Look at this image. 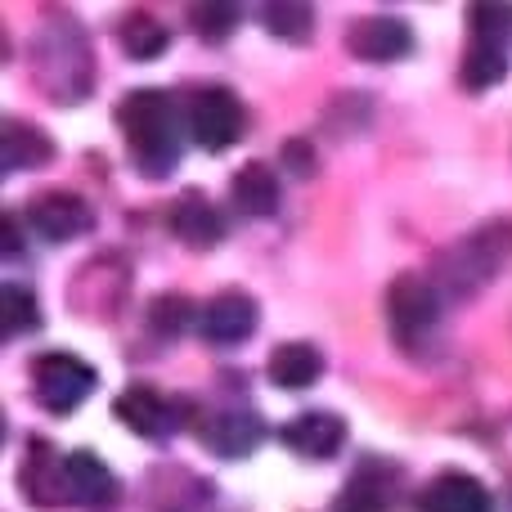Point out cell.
I'll list each match as a JSON object with an SVG mask.
<instances>
[{"instance_id":"5","label":"cell","mask_w":512,"mask_h":512,"mask_svg":"<svg viewBox=\"0 0 512 512\" xmlns=\"http://www.w3.org/2000/svg\"><path fill=\"white\" fill-rule=\"evenodd\" d=\"M185 126L198 149L230 153L234 144L243 140L248 113H243V99L234 95L230 86H198L194 95L185 99Z\"/></svg>"},{"instance_id":"13","label":"cell","mask_w":512,"mask_h":512,"mask_svg":"<svg viewBox=\"0 0 512 512\" xmlns=\"http://www.w3.org/2000/svg\"><path fill=\"white\" fill-rule=\"evenodd\" d=\"M279 441L292 454H301V459L319 463V459H333L346 445V423L337 414H328V409H306V414H297L292 423L279 427Z\"/></svg>"},{"instance_id":"16","label":"cell","mask_w":512,"mask_h":512,"mask_svg":"<svg viewBox=\"0 0 512 512\" xmlns=\"http://www.w3.org/2000/svg\"><path fill=\"white\" fill-rule=\"evenodd\" d=\"M167 225L176 239L194 243V248H212V243L225 239V212L207 194H198V189H189V194H180L171 203Z\"/></svg>"},{"instance_id":"20","label":"cell","mask_w":512,"mask_h":512,"mask_svg":"<svg viewBox=\"0 0 512 512\" xmlns=\"http://www.w3.org/2000/svg\"><path fill=\"white\" fill-rule=\"evenodd\" d=\"M396 486H400L396 472L382 468V463H369V468H360L342 486L337 512H387L391 499H396Z\"/></svg>"},{"instance_id":"2","label":"cell","mask_w":512,"mask_h":512,"mask_svg":"<svg viewBox=\"0 0 512 512\" xmlns=\"http://www.w3.org/2000/svg\"><path fill=\"white\" fill-rule=\"evenodd\" d=\"M180 104L167 90H131L117 104V122L126 131V149H131L135 171L144 176H171V167L180 162Z\"/></svg>"},{"instance_id":"9","label":"cell","mask_w":512,"mask_h":512,"mask_svg":"<svg viewBox=\"0 0 512 512\" xmlns=\"http://www.w3.org/2000/svg\"><path fill=\"white\" fill-rule=\"evenodd\" d=\"M256 324H261V306L239 288L216 292V297H207L203 310H198V333H203L212 346L248 342V337L256 333Z\"/></svg>"},{"instance_id":"18","label":"cell","mask_w":512,"mask_h":512,"mask_svg":"<svg viewBox=\"0 0 512 512\" xmlns=\"http://www.w3.org/2000/svg\"><path fill=\"white\" fill-rule=\"evenodd\" d=\"M50 158H54V140L41 131V126L5 117V126H0V171H5V176L45 167Z\"/></svg>"},{"instance_id":"6","label":"cell","mask_w":512,"mask_h":512,"mask_svg":"<svg viewBox=\"0 0 512 512\" xmlns=\"http://www.w3.org/2000/svg\"><path fill=\"white\" fill-rule=\"evenodd\" d=\"M95 369H90L81 355L72 351H45L41 360L32 364V387L36 400H41L45 414H72V409L86 405V396L95 391Z\"/></svg>"},{"instance_id":"23","label":"cell","mask_w":512,"mask_h":512,"mask_svg":"<svg viewBox=\"0 0 512 512\" xmlns=\"http://www.w3.org/2000/svg\"><path fill=\"white\" fill-rule=\"evenodd\" d=\"M261 23L270 27V36H279V41L306 45L310 32H315V9H310L306 0H270V5L261 9Z\"/></svg>"},{"instance_id":"3","label":"cell","mask_w":512,"mask_h":512,"mask_svg":"<svg viewBox=\"0 0 512 512\" xmlns=\"http://www.w3.org/2000/svg\"><path fill=\"white\" fill-rule=\"evenodd\" d=\"M512 256V225H486L472 239L454 243L441 256V270H436V288L450 292V297H472L481 292Z\"/></svg>"},{"instance_id":"11","label":"cell","mask_w":512,"mask_h":512,"mask_svg":"<svg viewBox=\"0 0 512 512\" xmlns=\"http://www.w3.org/2000/svg\"><path fill=\"white\" fill-rule=\"evenodd\" d=\"M63 477H68V499H72V504H81L90 512H113L117 508L122 486H117L113 468H108L95 450L63 454Z\"/></svg>"},{"instance_id":"24","label":"cell","mask_w":512,"mask_h":512,"mask_svg":"<svg viewBox=\"0 0 512 512\" xmlns=\"http://www.w3.org/2000/svg\"><path fill=\"white\" fill-rule=\"evenodd\" d=\"M198 310L185 292H162V297L149 301V324L158 337H185L189 328H198Z\"/></svg>"},{"instance_id":"10","label":"cell","mask_w":512,"mask_h":512,"mask_svg":"<svg viewBox=\"0 0 512 512\" xmlns=\"http://www.w3.org/2000/svg\"><path fill=\"white\" fill-rule=\"evenodd\" d=\"M27 225L41 234L45 243H72L81 234L95 230V212L81 194H68V189H54V194L32 198L27 207Z\"/></svg>"},{"instance_id":"14","label":"cell","mask_w":512,"mask_h":512,"mask_svg":"<svg viewBox=\"0 0 512 512\" xmlns=\"http://www.w3.org/2000/svg\"><path fill=\"white\" fill-rule=\"evenodd\" d=\"M265 441V418L256 409H221L203 423V445L216 459H248Z\"/></svg>"},{"instance_id":"19","label":"cell","mask_w":512,"mask_h":512,"mask_svg":"<svg viewBox=\"0 0 512 512\" xmlns=\"http://www.w3.org/2000/svg\"><path fill=\"white\" fill-rule=\"evenodd\" d=\"M324 373V355L310 342H283L270 351V364H265V378L279 391H310Z\"/></svg>"},{"instance_id":"12","label":"cell","mask_w":512,"mask_h":512,"mask_svg":"<svg viewBox=\"0 0 512 512\" xmlns=\"http://www.w3.org/2000/svg\"><path fill=\"white\" fill-rule=\"evenodd\" d=\"M346 45H351L355 59H369V63H396L414 50V27L396 14H369L360 23H351L346 32Z\"/></svg>"},{"instance_id":"1","label":"cell","mask_w":512,"mask_h":512,"mask_svg":"<svg viewBox=\"0 0 512 512\" xmlns=\"http://www.w3.org/2000/svg\"><path fill=\"white\" fill-rule=\"evenodd\" d=\"M32 77L54 104L72 108L95 86V50L77 14L50 9L32 36Z\"/></svg>"},{"instance_id":"26","label":"cell","mask_w":512,"mask_h":512,"mask_svg":"<svg viewBox=\"0 0 512 512\" xmlns=\"http://www.w3.org/2000/svg\"><path fill=\"white\" fill-rule=\"evenodd\" d=\"M243 9L230 5V0H198L194 9H189V27H194L203 41H225V36L239 27Z\"/></svg>"},{"instance_id":"22","label":"cell","mask_w":512,"mask_h":512,"mask_svg":"<svg viewBox=\"0 0 512 512\" xmlns=\"http://www.w3.org/2000/svg\"><path fill=\"white\" fill-rule=\"evenodd\" d=\"M117 41H122V50L131 54L135 63H149L171 45V32L158 14H149V9H131V14L122 18V27H117Z\"/></svg>"},{"instance_id":"25","label":"cell","mask_w":512,"mask_h":512,"mask_svg":"<svg viewBox=\"0 0 512 512\" xmlns=\"http://www.w3.org/2000/svg\"><path fill=\"white\" fill-rule=\"evenodd\" d=\"M0 310H5V337H23L41 328V301L23 283H5L0 288Z\"/></svg>"},{"instance_id":"28","label":"cell","mask_w":512,"mask_h":512,"mask_svg":"<svg viewBox=\"0 0 512 512\" xmlns=\"http://www.w3.org/2000/svg\"><path fill=\"white\" fill-rule=\"evenodd\" d=\"M0 234H5V261H23V230H18V216L9 212L5 221H0Z\"/></svg>"},{"instance_id":"21","label":"cell","mask_w":512,"mask_h":512,"mask_svg":"<svg viewBox=\"0 0 512 512\" xmlns=\"http://www.w3.org/2000/svg\"><path fill=\"white\" fill-rule=\"evenodd\" d=\"M279 176H274L265 162H248V167H239V176H234V207H239L243 216H252V221H270L274 212H279Z\"/></svg>"},{"instance_id":"17","label":"cell","mask_w":512,"mask_h":512,"mask_svg":"<svg viewBox=\"0 0 512 512\" xmlns=\"http://www.w3.org/2000/svg\"><path fill=\"white\" fill-rule=\"evenodd\" d=\"M418 512H495L490 490L468 472H441L432 486L418 495Z\"/></svg>"},{"instance_id":"7","label":"cell","mask_w":512,"mask_h":512,"mask_svg":"<svg viewBox=\"0 0 512 512\" xmlns=\"http://www.w3.org/2000/svg\"><path fill=\"white\" fill-rule=\"evenodd\" d=\"M508 9H472V32H477V41H472V50L463 54V86L468 90H490L499 86V81L508 77V50H504V27H508Z\"/></svg>"},{"instance_id":"27","label":"cell","mask_w":512,"mask_h":512,"mask_svg":"<svg viewBox=\"0 0 512 512\" xmlns=\"http://www.w3.org/2000/svg\"><path fill=\"white\" fill-rule=\"evenodd\" d=\"M283 167L297 171V176H310V171H315V162H310V144L306 140H288V144H283Z\"/></svg>"},{"instance_id":"8","label":"cell","mask_w":512,"mask_h":512,"mask_svg":"<svg viewBox=\"0 0 512 512\" xmlns=\"http://www.w3.org/2000/svg\"><path fill=\"white\" fill-rule=\"evenodd\" d=\"M113 409L135 436H144V441H171V436L180 432V423L189 418V409L180 405V400H171L167 391H158V387H140V382L126 387Z\"/></svg>"},{"instance_id":"4","label":"cell","mask_w":512,"mask_h":512,"mask_svg":"<svg viewBox=\"0 0 512 512\" xmlns=\"http://www.w3.org/2000/svg\"><path fill=\"white\" fill-rule=\"evenodd\" d=\"M387 324L405 351H423L441 328V288L427 274H396L387 283Z\"/></svg>"},{"instance_id":"15","label":"cell","mask_w":512,"mask_h":512,"mask_svg":"<svg viewBox=\"0 0 512 512\" xmlns=\"http://www.w3.org/2000/svg\"><path fill=\"white\" fill-rule=\"evenodd\" d=\"M18 486L32 499L36 508H68V477H63V454H54V445L32 441L27 445L23 472H18Z\"/></svg>"}]
</instances>
